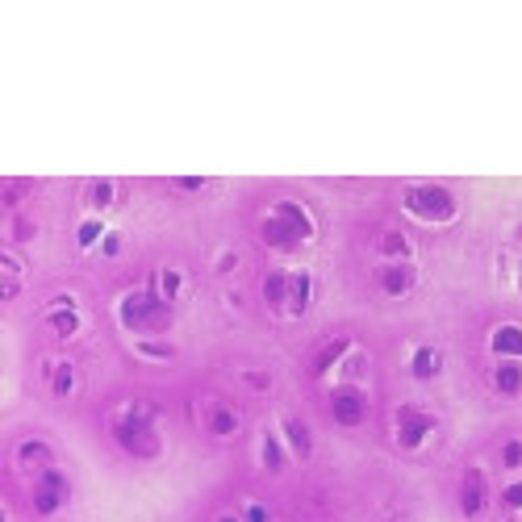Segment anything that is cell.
I'll return each mask as SVG.
<instances>
[{
  "instance_id": "7402d4cb",
  "label": "cell",
  "mask_w": 522,
  "mask_h": 522,
  "mask_svg": "<svg viewBox=\"0 0 522 522\" xmlns=\"http://www.w3.org/2000/svg\"><path fill=\"white\" fill-rule=\"evenodd\" d=\"M502 460H506V468H518V464H522V443H506Z\"/></svg>"
},
{
  "instance_id": "44dd1931",
  "label": "cell",
  "mask_w": 522,
  "mask_h": 522,
  "mask_svg": "<svg viewBox=\"0 0 522 522\" xmlns=\"http://www.w3.org/2000/svg\"><path fill=\"white\" fill-rule=\"evenodd\" d=\"M502 502H506V510H522V481H518V485H510V489L502 493Z\"/></svg>"
},
{
  "instance_id": "5b68a950",
  "label": "cell",
  "mask_w": 522,
  "mask_h": 522,
  "mask_svg": "<svg viewBox=\"0 0 522 522\" xmlns=\"http://www.w3.org/2000/svg\"><path fill=\"white\" fill-rule=\"evenodd\" d=\"M63 497H67V481H63V472L46 468V472H42V485L34 489V510H38V514H55V510L63 506Z\"/></svg>"
},
{
  "instance_id": "8992f818",
  "label": "cell",
  "mask_w": 522,
  "mask_h": 522,
  "mask_svg": "<svg viewBox=\"0 0 522 522\" xmlns=\"http://www.w3.org/2000/svg\"><path fill=\"white\" fill-rule=\"evenodd\" d=\"M330 414H335V422H343V427H359L363 414H368V401H363L359 389H339V393L330 397Z\"/></svg>"
},
{
  "instance_id": "f1b7e54d",
  "label": "cell",
  "mask_w": 522,
  "mask_h": 522,
  "mask_svg": "<svg viewBox=\"0 0 522 522\" xmlns=\"http://www.w3.org/2000/svg\"><path fill=\"white\" fill-rule=\"evenodd\" d=\"M222 522H234V518H222Z\"/></svg>"
},
{
  "instance_id": "83f0119b",
  "label": "cell",
  "mask_w": 522,
  "mask_h": 522,
  "mask_svg": "<svg viewBox=\"0 0 522 522\" xmlns=\"http://www.w3.org/2000/svg\"><path fill=\"white\" fill-rule=\"evenodd\" d=\"M247 522H267V510H263V506H251V510H247Z\"/></svg>"
},
{
  "instance_id": "d4e9b609",
  "label": "cell",
  "mask_w": 522,
  "mask_h": 522,
  "mask_svg": "<svg viewBox=\"0 0 522 522\" xmlns=\"http://www.w3.org/2000/svg\"><path fill=\"white\" fill-rule=\"evenodd\" d=\"M55 393H72V368H59L55 372Z\"/></svg>"
},
{
  "instance_id": "d6986e66",
  "label": "cell",
  "mask_w": 522,
  "mask_h": 522,
  "mask_svg": "<svg viewBox=\"0 0 522 522\" xmlns=\"http://www.w3.org/2000/svg\"><path fill=\"white\" fill-rule=\"evenodd\" d=\"M51 326H55L59 335H76V326H80V322H76V314H72V309H55V314H51Z\"/></svg>"
},
{
  "instance_id": "6da1fadb",
  "label": "cell",
  "mask_w": 522,
  "mask_h": 522,
  "mask_svg": "<svg viewBox=\"0 0 522 522\" xmlns=\"http://www.w3.org/2000/svg\"><path fill=\"white\" fill-rule=\"evenodd\" d=\"M309 234H314V226H309V218L301 213V205H293V201H280L276 213L263 222V239H267L272 247H297V243L309 239Z\"/></svg>"
},
{
  "instance_id": "30bf717a",
  "label": "cell",
  "mask_w": 522,
  "mask_h": 522,
  "mask_svg": "<svg viewBox=\"0 0 522 522\" xmlns=\"http://www.w3.org/2000/svg\"><path fill=\"white\" fill-rule=\"evenodd\" d=\"M305 305H309V276L305 272H293L288 276V309L293 314H305Z\"/></svg>"
},
{
  "instance_id": "484cf974",
  "label": "cell",
  "mask_w": 522,
  "mask_h": 522,
  "mask_svg": "<svg viewBox=\"0 0 522 522\" xmlns=\"http://www.w3.org/2000/svg\"><path fill=\"white\" fill-rule=\"evenodd\" d=\"M21 460H46V447L42 443H25L21 447Z\"/></svg>"
},
{
  "instance_id": "603a6c76",
  "label": "cell",
  "mask_w": 522,
  "mask_h": 522,
  "mask_svg": "<svg viewBox=\"0 0 522 522\" xmlns=\"http://www.w3.org/2000/svg\"><path fill=\"white\" fill-rule=\"evenodd\" d=\"M96 239H100V226H96V222H84V226H80V247H92Z\"/></svg>"
},
{
  "instance_id": "e0dca14e",
  "label": "cell",
  "mask_w": 522,
  "mask_h": 522,
  "mask_svg": "<svg viewBox=\"0 0 522 522\" xmlns=\"http://www.w3.org/2000/svg\"><path fill=\"white\" fill-rule=\"evenodd\" d=\"M263 464H267L272 472H280V468H284V451H280V443H276L272 435L263 439Z\"/></svg>"
},
{
  "instance_id": "ffe728a7",
  "label": "cell",
  "mask_w": 522,
  "mask_h": 522,
  "mask_svg": "<svg viewBox=\"0 0 522 522\" xmlns=\"http://www.w3.org/2000/svg\"><path fill=\"white\" fill-rule=\"evenodd\" d=\"M109 201H113V184H105V180H100V184L92 188V205H96V209H105Z\"/></svg>"
},
{
  "instance_id": "ac0fdd59",
  "label": "cell",
  "mask_w": 522,
  "mask_h": 522,
  "mask_svg": "<svg viewBox=\"0 0 522 522\" xmlns=\"http://www.w3.org/2000/svg\"><path fill=\"white\" fill-rule=\"evenodd\" d=\"M284 431H288V443L297 447V455H309V431H305L301 422H288Z\"/></svg>"
},
{
  "instance_id": "9a60e30c",
  "label": "cell",
  "mask_w": 522,
  "mask_h": 522,
  "mask_svg": "<svg viewBox=\"0 0 522 522\" xmlns=\"http://www.w3.org/2000/svg\"><path fill=\"white\" fill-rule=\"evenodd\" d=\"M209 427H213V435H230V431L239 427V414H234V410H213Z\"/></svg>"
},
{
  "instance_id": "277c9868",
  "label": "cell",
  "mask_w": 522,
  "mask_h": 522,
  "mask_svg": "<svg viewBox=\"0 0 522 522\" xmlns=\"http://www.w3.org/2000/svg\"><path fill=\"white\" fill-rule=\"evenodd\" d=\"M117 443L134 455H155L159 451V439L147 427V414H130L126 422H117Z\"/></svg>"
},
{
  "instance_id": "4fadbf2b",
  "label": "cell",
  "mask_w": 522,
  "mask_h": 522,
  "mask_svg": "<svg viewBox=\"0 0 522 522\" xmlns=\"http://www.w3.org/2000/svg\"><path fill=\"white\" fill-rule=\"evenodd\" d=\"M493 380H497L502 393H518V389H522V368H518V363H502V368L493 372Z\"/></svg>"
},
{
  "instance_id": "7c38bea8",
  "label": "cell",
  "mask_w": 522,
  "mask_h": 522,
  "mask_svg": "<svg viewBox=\"0 0 522 522\" xmlns=\"http://www.w3.org/2000/svg\"><path fill=\"white\" fill-rule=\"evenodd\" d=\"M263 297H267V305H284L288 301V276L284 272H272L263 280Z\"/></svg>"
},
{
  "instance_id": "2e32d148",
  "label": "cell",
  "mask_w": 522,
  "mask_h": 522,
  "mask_svg": "<svg viewBox=\"0 0 522 522\" xmlns=\"http://www.w3.org/2000/svg\"><path fill=\"white\" fill-rule=\"evenodd\" d=\"M343 351H347V339H335L330 347H326L322 355H318V359H314V372H326V368H330V363H335L339 355H343Z\"/></svg>"
},
{
  "instance_id": "8fae6325",
  "label": "cell",
  "mask_w": 522,
  "mask_h": 522,
  "mask_svg": "<svg viewBox=\"0 0 522 522\" xmlns=\"http://www.w3.org/2000/svg\"><path fill=\"white\" fill-rule=\"evenodd\" d=\"M493 351L497 355H522V326H502L493 335Z\"/></svg>"
},
{
  "instance_id": "ba28073f",
  "label": "cell",
  "mask_w": 522,
  "mask_h": 522,
  "mask_svg": "<svg viewBox=\"0 0 522 522\" xmlns=\"http://www.w3.org/2000/svg\"><path fill=\"white\" fill-rule=\"evenodd\" d=\"M460 506H464V514H481L485 510V481H481V472H468L464 493H460Z\"/></svg>"
},
{
  "instance_id": "9c48e42d",
  "label": "cell",
  "mask_w": 522,
  "mask_h": 522,
  "mask_svg": "<svg viewBox=\"0 0 522 522\" xmlns=\"http://www.w3.org/2000/svg\"><path fill=\"white\" fill-rule=\"evenodd\" d=\"M380 284H384V293H393V297H401V293H410V284H414V272H410L406 263H393V267H384V276H380Z\"/></svg>"
},
{
  "instance_id": "cb8c5ba5",
  "label": "cell",
  "mask_w": 522,
  "mask_h": 522,
  "mask_svg": "<svg viewBox=\"0 0 522 522\" xmlns=\"http://www.w3.org/2000/svg\"><path fill=\"white\" fill-rule=\"evenodd\" d=\"M384 251L389 255H406V239L401 234H384Z\"/></svg>"
},
{
  "instance_id": "7a4b0ae2",
  "label": "cell",
  "mask_w": 522,
  "mask_h": 522,
  "mask_svg": "<svg viewBox=\"0 0 522 522\" xmlns=\"http://www.w3.org/2000/svg\"><path fill=\"white\" fill-rule=\"evenodd\" d=\"M121 322L130 330H159L172 322V309H168V301H159L151 293H134L121 301Z\"/></svg>"
},
{
  "instance_id": "5bb4252c",
  "label": "cell",
  "mask_w": 522,
  "mask_h": 522,
  "mask_svg": "<svg viewBox=\"0 0 522 522\" xmlns=\"http://www.w3.org/2000/svg\"><path fill=\"white\" fill-rule=\"evenodd\" d=\"M435 372H439V355L431 347H418L414 351V376H418V380H431Z\"/></svg>"
},
{
  "instance_id": "52a82bcc",
  "label": "cell",
  "mask_w": 522,
  "mask_h": 522,
  "mask_svg": "<svg viewBox=\"0 0 522 522\" xmlns=\"http://www.w3.org/2000/svg\"><path fill=\"white\" fill-rule=\"evenodd\" d=\"M431 427H435V422H431L427 414H418V410H401V414H397V443H401V447H418L422 439L431 435Z\"/></svg>"
},
{
  "instance_id": "3957f363",
  "label": "cell",
  "mask_w": 522,
  "mask_h": 522,
  "mask_svg": "<svg viewBox=\"0 0 522 522\" xmlns=\"http://www.w3.org/2000/svg\"><path fill=\"white\" fill-rule=\"evenodd\" d=\"M406 209L418 213V218H427V222H447V218L455 213V196H451L447 188H435V184L410 188V192H406Z\"/></svg>"
},
{
  "instance_id": "4316f807",
  "label": "cell",
  "mask_w": 522,
  "mask_h": 522,
  "mask_svg": "<svg viewBox=\"0 0 522 522\" xmlns=\"http://www.w3.org/2000/svg\"><path fill=\"white\" fill-rule=\"evenodd\" d=\"M175 288H180V276H175V272H163V293L172 297Z\"/></svg>"
}]
</instances>
